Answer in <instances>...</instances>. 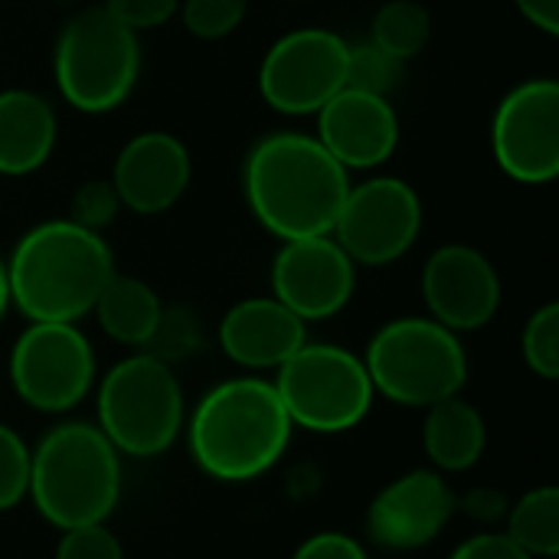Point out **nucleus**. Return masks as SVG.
I'll use <instances>...</instances> for the list:
<instances>
[{
    "mask_svg": "<svg viewBox=\"0 0 559 559\" xmlns=\"http://www.w3.org/2000/svg\"><path fill=\"white\" fill-rule=\"evenodd\" d=\"M350 174L305 131H272L242 160V193L278 242L331 236L347 200Z\"/></svg>",
    "mask_w": 559,
    "mask_h": 559,
    "instance_id": "nucleus-1",
    "label": "nucleus"
},
{
    "mask_svg": "<svg viewBox=\"0 0 559 559\" xmlns=\"http://www.w3.org/2000/svg\"><path fill=\"white\" fill-rule=\"evenodd\" d=\"M292 419L262 377H233L206 390L183 423L193 465L219 485L269 475L292 442Z\"/></svg>",
    "mask_w": 559,
    "mask_h": 559,
    "instance_id": "nucleus-2",
    "label": "nucleus"
},
{
    "mask_svg": "<svg viewBox=\"0 0 559 559\" xmlns=\"http://www.w3.org/2000/svg\"><path fill=\"white\" fill-rule=\"evenodd\" d=\"M3 262L10 305L26 321L79 324L115 275V252L105 236L72 219H46L26 229Z\"/></svg>",
    "mask_w": 559,
    "mask_h": 559,
    "instance_id": "nucleus-3",
    "label": "nucleus"
},
{
    "mask_svg": "<svg viewBox=\"0 0 559 559\" xmlns=\"http://www.w3.org/2000/svg\"><path fill=\"white\" fill-rule=\"evenodd\" d=\"M26 498L56 531L105 524L121 501V455L95 423H59L29 449Z\"/></svg>",
    "mask_w": 559,
    "mask_h": 559,
    "instance_id": "nucleus-4",
    "label": "nucleus"
},
{
    "mask_svg": "<svg viewBox=\"0 0 559 559\" xmlns=\"http://www.w3.org/2000/svg\"><path fill=\"white\" fill-rule=\"evenodd\" d=\"M373 393L409 409H429L459 396L468 380V354L462 334L442 328L429 314L386 321L364 350Z\"/></svg>",
    "mask_w": 559,
    "mask_h": 559,
    "instance_id": "nucleus-5",
    "label": "nucleus"
},
{
    "mask_svg": "<svg viewBox=\"0 0 559 559\" xmlns=\"http://www.w3.org/2000/svg\"><path fill=\"white\" fill-rule=\"evenodd\" d=\"M187 423L183 386L164 360L138 350L118 360L95 390V426L128 459H157Z\"/></svg>",
    "mask_w": 559,
    "mask_h": 559,
    "instance_id": "nucleus-6",
    "label": "nucleus"
},
{
    "mask_svg": "<svg viewBox=\"0 0 559 559\" xmlns=\"http://www.w3.org/2000/svg\"><path fill=\"white\" fill-rule=\"evenodd\" d=\"M138 75V33L118 23L105 7H85L62 26L52 49V79L69 108L108 115L131 98Z\"/></svg>",
    "mask_w": 559,
    "mask_h": 559,
    "instance_id": "nucleus-7",
    "label": "nucleus"
},
{
    "mask_svg": "<svg viewBox=\"0 0 559 559\" xmlns=\"http://www.w3.org/2000/svg\"><path fill=\"white\" fill-rule=\"evenodd\" d=\"M295 429L341 436L357 429L373 409V383L364 357L337 344L305 341L272 380Z\"/></svg>",
    "mask_w": 559,
    "mask_h": 559,
    "instance_id": "nucleus-8",
    "label": "nucleus"
},
{
    "mask_svg": "<svg viewBox=\"0 0 559 559\" xmlns=\"http://www.w3.org/2000/svg\"><path fill=\"white\" fill-rule=\"evenodd\" d=\"M10 383L36 413H72L95 390V347L79 324L29 321L10 347Z\"/></svg>",
    "mask_w": 559,
    "mask_h": 559,
    "instance_id": "nucleus-9",
    "label": "nucleus"
},
{
    "mask_svg": "<svg viewBox=\"0 0 559 559\" xmlns=\"http://www.w3.org/2000/svg\"><path fill=\"white\" fill-rule=\"evenodd\" d=\"M350 43L324 26L278 36L259 66V95L282 115H318L347 85Z\"/></svg>",
    "mask_w": 559,
    "mask_h": 559,
    "instance_id": "nucleus-10",
    "label": "nucleus"
},
{
    "mask_svg": "<svg viewBox=\"0 0 559 559\" xmlns=\"http://www.w3.org/2000/svg\"><path fill=\"white\" fill-rule=\"evenodd\" d=\"M423 233V200L403 177H370L350 183L334 223V239L354 265H393Z\"/></svg>",
    "mask_w": 559,
    "mask_h": 559,
    "instance_id": "nucleus-11",
    "label": "nucleus"
},
{
    "mask_svg": "<svg viewBox=\"0 0 559 559\" xmlns=\"http://www.w3.org/2000/svg\"><path fill=\"white\" fill-rule=\"evenodd\" d=\"M495 164L518 183L540 187L559 174V82L527 79L514 85L491 118Z\"/></svg>",
    "mask_w": 559,
    "mask_h": 559,
    "instance_id": "nucleus-12",
    "label": "nucleus"
},
{
    "mask_svg": "<svg viewBox=\"0 0 559 559\" xmlns=\"http://www.w3.org/2000/svg\"><path fill=\"white\" fill-rule=\"evenodd\" d=\"M269 278L272 295L305 324L341 314L357 292V265L334 236L282 242Z\"/></svg>",
    "mask_w": 559,
    "mask_h": 559,
    "instance_id": "nucleus-13",
    "label": "nucleus"
},
{
    "mask_svg": "<svg viewBox=\"0 0 559 559\" xmlns=\"http://www.w3.org/2000/svg\"><path fill=\"white\" fill-rule=\"evenodd\" d=\"M459 511V495L436 468H413L383 485L364 518L367 537L393 554L436 544Z\"/></svg>",
    "mask_w": 559,
    "mask_h": 559,
    "instance_id": "nucleus-14",
    "label": "nucleus"
},
{
    "mask_svg": "<svg viewBox=\"0 0 559 559\" xmlns=\"http://www.w3.org/2000/svg\"><path fill=\"white\" fill-rule=\"evenodd\" d=\"M419 292L429 318L455 334L488 328L501 308V275L495 262L465 242H445L429 255Z\"/></svg>",
    "mask_w": 559,
    "mask_h": 559,
    "instance_id": "nucleus-15",
    "label": "nucleus"
},
{
    "mask_svg": "<svg viewBox=\"0 0 559 559\" xmlns=\"http://www.w3.org/2000/svg\"><path fill=\"white\" fill-rule=\"evenodd\" d=\"M190 151L170 131H141L115 157L111 187L124 210L160 216L180 203L190 187Z\"/></svg>",
    "mask_w": 559,
    "mask_h": 559,
    "instance_id": "nucleus-16",
    "label": "nucleus"
},
{
    "mask_svg": "<svg viewBox=\"0 0 559 559\" xmlns=\"http://www.w3.org/2000/svg\"><path fill=\"white\" fill-rule=\"evenodd\" d=\"M328 154L350 170H373L386 164L400 144V115L390 98L341 88L318 111V134Z\"/></svg>",
    "mask_w": 559,
    "mask_h": 559,
    "instance_id": "nucleus-17",
    "label": "nucleus"
},
{
    "mask_svg": "<svg viewBox=\"0 0 559 559\" xmlns=\"http://www.w3.org/2000/svg\"><path fill=\"white\" fill-rule=\"evenodd\" d=\"M308 341V324L288 311L275 295L242 298L219 321L223 354L252 370H278Z\"/></svg>",
    "mask_w": 559,
    "mask_h": 559,
    "instance_id": "nucleus-18",
    "label": "nucleus"
},
{
    "mask_svg": "<svg viewBox=\"0 0 559 559\" xmlns=\"http://www.w3.org/2000/svg\"><path fill=\"white\" fill-rule=\"evenodd\" d=\"M59 121L52 105L29 88L0 92V177L36 174L56 151Z\"/></svg>",
    "mask_w": 559,
    "mask_h": 559,
    "instance_id": "nucleus-19",
    "label": "nucleus"
},
{
    "mask_svg": "<svg viewBox=\"0 0 559 559\" xmlns=\"http://www.w3.org/2000/svg\"><path fill=\"white\" fill-rule=\"evenodd\" d=\"M488 449V423L475 403L462 393L439 400L426 409L423 419V452L429 465L442 475L472 472Z\"/></svg>",
    "mask_w": 559,
    "mask_h": 559,
    "instance_id": "nucleus-20",
    "label": "nucleus"
},
{
    "mask_svg": "<svg viewBox=\"0 0 559 559\" xmlns=\"http://www.w3.org/2000/svg\"><path fill=\"white\" fill-rule=\"evenodd\" d=\"M160 311H164V301L147 282L134 275H118V272L105 282L92 308L105 337L134 350H144V344L151 341L157 328Z\"/></svg>",
    "mask_w": 559,
    "mask_h": 559,
    "instance_id": "nucleus-21",
    "label": "nucleus"
},
{
    "mask_svg": "<svg viewBox=\"0 0 559 559\" xmlns=\"http://www.w3.org/2000/svg\"><path fill=\"white\" fill-rule=\"evenodd\" d=\"M508 537L534 559H554L559 554V488L540 485L508 508Z\"/></svg>",
    "mask_w": 559,
    "mask_h": 559,
    "instance_id": "nucleus-22",
    "label": "nucleus"
},
{
    "mask_svg": "<svg viewBox=\"0 0 559 559\" xmlns=\"http://www.w3.org/2000/svg\"><path fill=\"white\" fill-rule=\"evenodd\" d=\"M432 39V13L423 0H386L370 23V43L409 62Z\"/></svg>",
    "mask_w": 559,
    "mask_h": 559,
    "instance_id": "nucleus-23",
    "label": "nucleus"
},
{
    "mask_svg": "<svg viewBox=\"0 0 559 559\" xmlns=\"http://www.w3.org/2000/svg\"><path fill=\"white\" fill-rule=\"evenodd\" d=\"M203 347V328L200 318L183 308V305H164L157 328L151 334V341L144 344V354L164 360L167 367H177L180 360L193 357Z\"/></svg>",
    "mask_w": 559,
    "mask_h": 559,
    "instance_id": "nucleus-24",
    "label": "nucleus"
},
{
    "mask_svg": "<svg viewBox=\"0 0 559 559\" xmlns=\"http://www.w3.org/2000/svg\"><path fill=\"white\" fill-rule=\"evenodd\" d=\"M403 79H406V62L403 59L383 52L370 39L350 46V56H347V85L344 88H357V92H370V95L390 98L403 85Z\"/></svg>",
    "mask_w": 559,
    "mask_h": 559,
    "instance_id": "nucleus-25",
    "label": "nucleus"
},
{
    "mask_svg": "<svg viewBox=\"0 0 559 559\" xmlns=\"http://www.w3.org/2000/svg\"><path fill=\"white\" fill-rule=\"evenodd\" d=\"M521 357L527 370L547 383L559 380V305H540L521 331Z\"/></svg>",
    "mask_w": 559,
    "mask_h": 559,
    "instance_id": "nucleus-26",
    "label": "nucleus"
},
{
    "mask_svg": "<svg viewBox=\"0 0 559 559\" xmlns=\"http://www.w3.org/2000/svg\"><path fill=\"white\" fill-rule=\"evenodd\" d=\"M177 13L190 36L216 43L242 26L249 13V0H180Z\"/></svg>",
    "mask_w": 559,
    "mask_h": 559,
    "instance_id": "nucleus-27",
    "label": "nucleus"
},
{
    "mask_svg": "<svg viewBox=\"0 0 559 559\" xmlns=\"http://www.w3.org/2000/svg\"><path fill=\"white\" fill-rule=\"evenodd\" d=\"M26 485H29V445L13 426L0 423V514L26 501Z\"/></svg>",
    "mask_w": 559,
    "mask_h": 559,
    "instance_id": "nucleus-28",
    "label": "nucleus"
},
{
    "mask_svg": "<svg viewBox=\"0 0 559 559\" xmlns=\"http://www.w3.org/2000/svg\"><path fill=\"white\" fill-rule=\"evenodd\" d=\"M121 200L111 187V180H85L79 183V190L72 193V206H69V219L79 223L82 229L92 233H105L118 213H121Z\"/></svg>",
    "mask_w": 559,
    "mask_h": 559,
    "instance_id": "nucleus-29",
    "label": "nucleus"
},
{
    "mask_svg": "<svg viewBox=\"0 0 559 559\" xmlns=\"http://www.w3.org/2000/svg\"><path fill=\"white\" fill-rule=\"evenodd\" d=\"M59 544L52 559H124L121 540L108 531L105 524H82V527H69L59 531Z\"/></svg>",
    "mask_w": 559,
    "mask_h": 559,
    "instance_id": "nucleus-30",
    "label": "nucleus"
},
{
    "mask_svg": "<svg viewBox=\"0 0 559 559\" xmlns=\"http://www.w3.org/2000/svg\"><path fill=\"white\" fill-rule=\"evenodd\" d=\"M102 7H105L118 23H124L128 29L144 33V29H157V26H164L170 16H177L180 0H105Z\"/></svg>",
    "mask_w": 559,
    "mask_h": 559,
    "instance_id": "nucleus-31",
    "label": "nucleus"
},
{
    "mask_svg": "<svg viewBox=\"0 0 559 559\" xmlns=\"http://www.w3.org/2000/svg\"><path fill=\"white\" fill-rule=\"evenodd\" d=\"M292 559H370L367 547L344 531H321L298 544Z\"/></svg>",
    "mask_w": 559,
    "mask_h": 559,
    "instance_id": "nucleus-32",
    "label": "nucleus"
},
{
    "mask_svg": "<svg viewBox=\"0 0 559 559\" xmlns=\"http://www.w3.org/2000/svg\"><path fill=\"white\" fill-rule=\"evenodd\" d=\"M508 508H511V498L495 485H475L472 491L459 498V511L475 524H498L508 518Z\"/></svg>",
    "mask_w": 559,
    "mask_h": 559,
    "instance_id": "nucleus-33",
    "label": "nucleus"
},
{
    "mask_svg": "<svg viewBox=\"0 0 559 559\" xmlns=\"http://www.w3.org/2000/svg\"><path fill=\"white\" fill-rule=\"evenodd\" d=\"M449 559H534L527 557L508 534H498V531H485V534H475L468 540H462L452 557Z\"/></svg>",
    "mask_w": 559,
    "mask_h": 559,
    "instance_id": "nucleus-34",
    "label": "nucleus"
},
{
    "mask_svg": "<svg viewBox=\"0 0 559 559\" xmlns=\"http://www.w3.org/2000/svg\"><path fill=\"white\" fill-rule=\"evenodd\" d=\"M521 16L547 36H559V0H514Z\"/></svg>",
    "mask_w": 559,
    "mask_h": 559,
    "instance_id": "nucleus-35",
    "label": "nucleus"
},
{
    "mask_svg": "<svg viewBox=\"0 0 559 559\" xmlns=\"http://www.w3.org/2000/svg\"><path fill=\"white\" fill-rule=\"evenodd\" d=\"M10 308V285H7V262L0 259V321Z\"/></svg>",
    "mask_w": 559,
    "mask_h": 559,
    "instance_id": "nucleus-36",
    "label": "nucleus"
}]
</instances>
